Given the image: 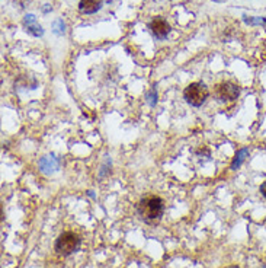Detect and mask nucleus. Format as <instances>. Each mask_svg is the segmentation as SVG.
Returning <instances> with one entry per match:
<instances>
[{"label": "nucleus", "instance_id": "obj_12", "mask_svg": "<svg viewBox=\"0 0 266 268\" xmlns=\"http://www.w3.org/2000/svg\"><path fill=\"white\" fill-rule=\"evenodd\" d=\"M147 102H149L152 106L156 105V102H157V92H156V88H153V89L147 93Z\"/></svg>", "mask_w": 266, "mask_h": 268}, {"label": "nucleus", "instance_id": "obj_8", "mask_svg": "<svg viewBox=\"0 0 266 268\" xmlns=\"http://www.w3.org/2000/svg\"><path fill=\"white\" fill-rule=\"evenodd\" d=\"M100 4H102L100 0H80V3H79V10H80L82 13L92 15V13H96V12L100 9Z\"/></svg>", "mask_w": 266, "mask_h": 268}, {"label": "nucleus", "instance_id": "obj_7", "mask_svg": "<svg viewBox=\"0 0 266 268\" xmlns=\"http://www.w3.org/2000/svg\"><path fill=\"white\" fill-rule=\"evenodd\" d=\"M23 25H25L26 31H28L31 35H34V37H42V35H44L42 26L37 22L35 15H32V13L25 15V18H23Z\"/></svg>", "mask_w": 266, "mask_h": 268}, {"label": "nucleus", "instance_id": "obj_13", "mask_svg": "<svg viewBox=\"0 0 266 268\" xmlns=\"http://www.w3.org/2000/svg\"><path fill=\"white\" fill-rule=\"evenodd\" d=\"M261 192H262V195L266 198V181L261 185Z\"/></svg>", "mask_w": 266, "mask_h": 268}, {"label": "nucleus", "instance_id": "obj_1", "mask_svg": "<svg viewBox=\"0 0 266 268\" xmlns=\"http://www.w3.org/2000/svg\"><path fill=\"white\" fill-rule=\"evenodd\" d=\"M165 213V203L157 195H147L137 204V214L140 220L147 225H157Z\"/></svg>", "mask_w": 266, "mask_h": 268}, {"label": "nucleus", "instance_id": "obj_3", "mask_svg": "<svg viewBox=\"0 0 266 268\" xmlns=\"http://www.w3.org/2000/svg\"><path fill=\"white\" fill-rule=\"evenodd\" d=\"M209 96V90L205 86V83L202 82H193L190 85H188L183 90V98L185 101L192 105V106H201L205 103V101Z\"/></svg>", "mask_w": 266, "mask_h": 268}, {"label": "nucleus", "instance_id": "obj_2", "mask_svg": "<svg viewBox=\"0 0 266 268\" xmlns=\"http://www.w3.org/2000/svg\"><path fill=\"white\" fill-rule=\"evenodd\" d=\"M82 244V239L77 233L75 232H64L61 233L54 244V249L58 255L61 257H69L72 254H75L76 251H79Z\"/></svg>", "mask_w": 266, "mask_h": 268}, {"label": "nucleus", "instance_id": "obj_6", "mask_svg": "<svg viewBox=\"0 0 266 268\" xmlns=\"http://www.w3.org/2000/svg\"><path fill=\"white\" fill-rule=\"evenodd\" d=\"M60 159L56 156V155H47L44 158H41L38 166H39V171L45 175H50V174H54L58 171L60 168Z\"/></svg>", "mask_w": 266, "mask_h": 268}, {"label": "nucleus", "instance_id": "obj_11", "mask_svg": "<svg viewBox=\"0 0 266 268\" xmlns=\"http://www.w3.org/2000/svg\"><path fill=\"white\" fill-rule=\"evenodd\" d=\"M243 19H245L246 23H252V25H255V23H266V18H250V16L245 15Z\"/></svg>", "mask_w": 266, "mask_h": 268}, {"label": "nucleus", "instance_id": "obj_9", "mask_svg": "<svg viewBox=\"0 0 266 268\" xmlns=\"http://www.w3.org/2000/svg\"><path fill=\"white\" fill-rule=\"evenodd\" d=\"M247 156H249V149H247V147H243V149H240V150L236 153V156H234V159H233V162H231V169H233V171L239 169Z\"/></svg>", "mask_w": 266, "mask_h": 268}, {"label": "nucleus", "instance_id": "obj_14", "mask_svg": "<svg viewBox=\"0 0 266 268\" xmlns=\"http://www.w3.org/2000/svg\"><path fill=\"white\" fill-rule=\"evenodd\" d=\"M228 268H239V267H236V266H231V267H228Z\"/></svg>", "mask_w": 266, "mask_h": 268}, {"label": "nucleus", "instance_id": "obj_5", "mask_svg": "<svg viewBox=\"0 0 266 268\" xmlns=\"http://www.w3.org/2000/svg\"><path fill=\"white\" fill-rule=\"evenodd\" d=\"M149 28L152 31V34L157 38V40H165L169 32H171V25L163 19V18H154L150 23H149Z\"/></svg>", "mask_w": 266, "mask_h": 268}, {"label": "nucleus", "instance_id": "obj_10", "mask_svg": "<svg viewBox=\"0 0 266 268\" xmlns=\"http://www.w3.org/2000/svg\"><path fill=\"white\" fill-rule=\"evenodd\" d=\"M53 28H54V32H56L57 35H61V34H64V28H66V25H64L63 19H57V21L53 23Z\"/></svg>", "mask_w": 266, "mask_h": 268}, {"label": "nucleus", "instance_id": "obj_4", "mask_svg": "<svg viewBox=\"0 0 266 268\" xmlns=\"http://www.w3.org/2000/svg\"><path fill=\"white\" fill-rule=\"evenodd\" d=\"M240 95V88L233 82H220L214 86V96L218 102L236 101Z\"/></svg>", "mask_w": 266, "mask_h": 268}]
</instances>
